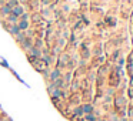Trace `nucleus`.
Segmentation results:
<instances>
[{
    "label": "nucleus",
    "instance_id": "f8f14e48",
    "mask_svg": "<svg viewBox=\"0 0 133 121\" xmlns=\"http://www.w3.org/2000/svg\"><path fill=\"white\" fill-rule=\"evenodd\" d=\"M27 17H29L27 14H23V16H22V20H27Z\"/></svg>",
    "mask_w": 133,
    "mask_h": 121
},
{
    "label": "nucleus",
    "instance_id": "7ed1b4c3",
    "mask_svg": "<svg viewBox=\"0 0 133 121\" xmlns=\"http://www.w3.org/2000/svg\"><path fill=\"white\" fill-rule=\"evenodd\" d=\"M9 31H10L12 34H17L19 31H20V29H19V26H16V24H12V26L9 27Z\"/></svg>",
    "mask_w": 133,
    "mask_h": 121
},
{
    "label": "nucleus",
    "instance_id": "f257e3e1",
    "mask_svg": "<svg viewBox=\"0 0 133 121\" xmlns=\"http://www.w3.org/2000/svg\"><path fill=\"white\" fill-rule=\"evenodd\" d=\"M12 14H13V16H16V17H19L20 14H23V9H22L20 6L13 7V9H12Z\"/></svg>",
    "mask_w": 133,
    "mask_h": 121
},
{
    "label": "nucleus",
    "instance_id": "1a4fd4ad",
    "mask_svg": "<svg viewBox=\"0 0 133 121\" xmlns=\"http://www.w3.org/2000/svg\"><path fill=\"white\" fill-rule=\"evenodd\" d=\"M30 50H32V53H33V56H37V57L40 56V51H37V50H34V49H30Z\"/></svg>",
    "mask_w": 133,
    "mask_h": 121
},
{
    "label": "nucleus",
    "instance_id": "9d476101",
    "mask_svg": "<svg viewBox=\"0 0 133 121\" xmlns=\"http://www.w3.org/2000/svg\"><path fill=\"white\" fill-rule=\"evenodd\" d=\"M9 20H10V22H12V23H14L16 22V20H17V17H16V16H10V17H9Z\"/></svg>",
    "mask_w": 133,
    "mask_h": 121
},
{
    "label": "nucleus",
    "instance_id": "9b49d317",
    "mask_svg": "<svg viewBox=\"0 0 133 121\" xmlns=\"http://www.w3.org/2000/svg\"><path fill=\"white\" fill-rule=\"evenodd\" d=\"M17 40L19 41H23V34L22 33H17Z\"/></svg>",
    "mask_w": 133,
    "mask_h": 121
},
{
    "label": "nucleus",
    "instance_id": "39448f33",
    "mask_svg": "<svg viewBox=\"0 0 133 121\" xmlns=\"http://www.w3.org/2000/svg\"><path fill=\"white\" fill-rule=\"evenodd\" d=\"M17 4H19V2H17V0H10L9 3H7V6H9L10 9H13V7H16Z\"/></svg>",
    "mask_w": 133,
    "mask_h": 121
},
{
    "label": "nucleus",
    "instance_id": "423d86ee",
    "mask_svg": "<svg viewBox=\"0 0 133 121\" xmlns=\"http://www.w3.org/2000/svg\"><path fill=\"white\" fill-rule=\"evenodd\" d=\"M19 29H20V30H25V29H27V22H26V20H22V23L19 24Z\"/></svg>",
    "mask_w": 133,
    "mask_h": 121
},
{
    "label": "nucleus",
    "instance_id": "20e7f679",
    "mask_svg": "<svg viewBox=\"0 0 133 121\" xmlns=\"http://www.w3.org/2000/svg\"><path fill=\"white\" fill-rule=\"evenodd\" d=\"M59 76H60V71H59V70H54V71L50 74V80H57Z\"/></svg>",
    "mask_w": 133,
    "mask_h": 121
},
{
    "label": "nucleus",
    "instance_id": "6e6552de",
    "mask_svg": "<svg viewBox=\"0 0 133 121\" xmlns=\"http://www.w3.org/2000/svg\"><path fill=\"white\" fill-rule=\"evenodd\" d=\"M86 118H87L89 121H95V120H96V118H95V115H92V114H87Z\"/></svg>",
    "mask_w": 133,
    "mask_h": 121
},
{
    "label": "nucleus",
    "instance_id": "f03ea898",
    "mask_svg": "<svg viewBox=\"0 0 133 121\" xmlns=\"http://www.w3.org/2000/svg\"><path fill=\"white\" fill-rule=\"evenodd\" d=\"M82 110H83V113H86V114H92V111H93V107L90 106V104H84V106L82 107Z\"/></svg>",
    "mask_w": 133,
    "mask_h": 121
},
{
    "label": "nucleus",
    "instance_id": "0eeeda50",
    "mask_svg": "<svg viewBox=\"0 0 133 121\" xmlns=\"http://www.w3.org/2000/svg\"><path fill=\"white\" fill-rule=\"evenodd\" d=\"M2 13H3V14H9V13H12V9H10L9 6H4L3 9H2Z\"/></svg>",
    "mask_w": 133,
    "mask_h": 121
}]
</instances>
